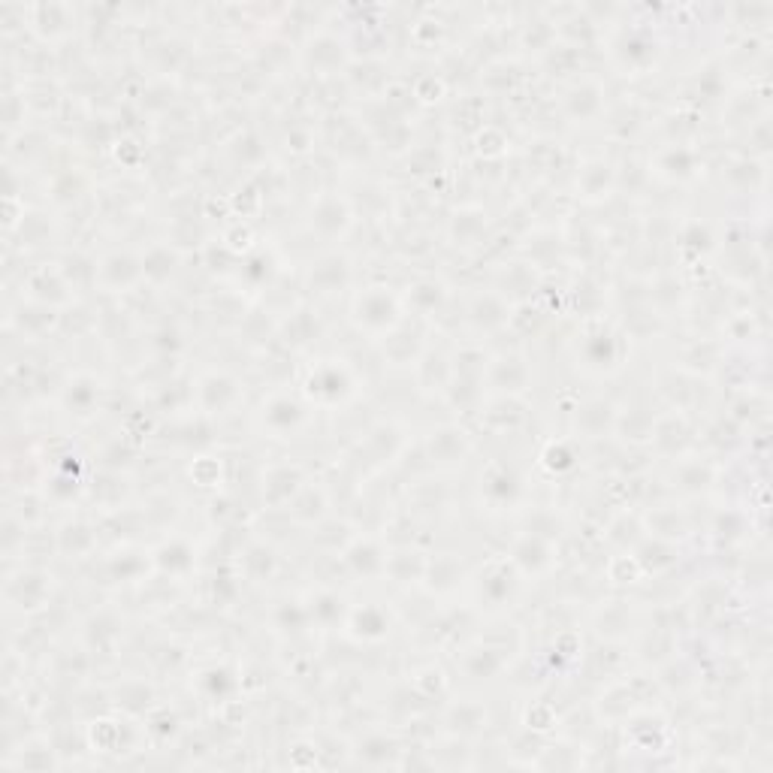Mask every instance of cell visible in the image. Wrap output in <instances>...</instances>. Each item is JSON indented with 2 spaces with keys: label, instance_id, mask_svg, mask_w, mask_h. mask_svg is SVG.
<instances>
[{
  "label": "cell",
  "instance_id": "obj_1",
  "mask_svg": "<svg viewBox=\"0 0 773 773\" xmlns=\"http://www.w3.org/2000/svg\"><path fill=\"white\" fill-rule=\"evenodd\" d=\"M351 318L363 333L384 339L402 324V302L387 287H366L354 296Z\"/></svg>",
  "mask_w": 773,
  "mask_h": 773
},
{
  "label": "cell",
  "instance_id": "obj_2",
  "mask_svg": "<svg viewBox=\"0 0 773 773\" xmlns=\"http://www.w3.org/2000/svg\"><path fill=\"white\" fill-rule=\"evenodd\" d=\"M354 393H357V375L342 360H321L318 366H312L302 387V396L308 399V405H321V408L342 405Z\"/></svg>",
  "mask_w": 773,
  "mask_h": 773
},
{
  "label": "cell",
  "instance_id": "obj_3",
  "mask_svg": "<svg viewBox=\"0 0 773 773\" xmlns=\"http://www.w3.org/2000/svg\"><path fill=\"white\" fill-rule=\"evenodd\" d=\"M308 423V399L290 393H272L260 408V426L272 438H290Z\"/></svg>",
  "mask_w": 773,
  "mask_h": 773
},
{
  "label": "cell",
  "instance_id": "obj_4",
  "mask_svg": "<svg viewBox=\"0 0 773 773\" xmlns=\"http://www.w3.org/2000/svg\"><path fill=\"white\" fill-rule=\"evenodd\" d=\"M577 354H583V366L595 372H613L620 369V360H623V336L598 324L583 336V348Z\"/></svg>",
  "mask_w": 773,
  "mask_h": 773
},
{
  "label": "cell",
  "instance_id": "obj_5",
  "mask_svg": "<svg viewBox=\"0 0 773 773\" xmlns=\"http://www.w3.org/2000/svg\"><path fill=\"white\" fill-rule=\"evenodd\" d=\"M242 399V387L227 372H206L197 384V402L206 414H227Z\"/></svg>",
  "mask_w": 773,
  "mask_h": 773
},
{
  "label": "cell",
  "instance_id": "obj_6",
  "mask_svg": "<svg viewBox=\"0 0 773 773\" xmlns=\"http://www.w3.org/2000/svg\"><path fill=\"white\" fill-rule=\"evenodd\" d=\"M511 562H514V568H523L526 574H544L553 565V547L538 532H526L511 547Z\"/></svg>",
  "mask_w": 773,
  "mask_h": 773
},
{
  "label": "cell",
  "instance_id": "obj_7",
  "mask_svg": "<svg viewBox=\"0 0 773 773\" xmlns=\"http://www.w3.org/2000/svg\"><path fill=\"white\" fill-rule=\"evenodd\" d=\"M139 278H145V272H142V260H136L133 254H121V251H115V254H109L100 266H97V275H94V281H100L103 287H130V284H136Z\"/></svg>",
  "mask_w": 773,
  "mask_h": 773
},
{
  "label": "cell",
  "instance_id": "obj_8",
  "mask_svg": "<svg viewBox=\"0 0 773 773\" xmlns=\"http://www.w3.org/2000/svg\"><path fill=\"white\" fill-rule=\"evenodd\" d=\"M25 577H28V583H22V574L10 577V583H7V598H10V604L19 607V610H37V607H43V601H46L52 583H49V577L40 574V571H25Z\"/></svg>",
  "mask_w": 773,
  "mask_h": 773
},
{
  "label": "cell",
  "instance_id": "obj_9",
  "mask_svg": "<svg viewBox=\"0 0 773 773\" xmlns=\"http://www.w3.org/2000/svg\"><path fill=\"white\" fill-rule=\"evenodd\" d=\"M348 629L360 641H384L390 635V613L378 604H366L351 613Z\"/></svg>",
  "mask_w": 773,
  "mask_h": 773
},
{
  "label": "cell",
  "instance_id": "obj_10",
  "mask_svg": "<svg viewBox=\"0 0 773 773\" xmlns=\"http://www.w3.org/2000/svg\"><path fill=\"white\" fill-rule=\"evenodd\" d=\"M520 580L514 571V562H493L487 571V580L481 577V598H487L490 604H505L511 601V595L517 592Z\"/></svg>",
  "mask_w": 773,
  "mask_h": 773
},
{
  "label": "cell",
  "instance_id": "obj_11",
  "mask_svg": "<svg viewBox=\"0 0 773 773\" xmlns=\"http://www.w3.org/2000/svg\"><path fill=\"white\" fill-rule=\"evenodd\" d=\"M481 493L490 499V505H511L520 496V478L508 466H490L481 478Z\"/></svg>",
  "mask_w": 773,
  "mask_h": 773
},
{
  "label": "cell",
  "instance_id": "obj_12",
  "mask_svg": "<svg viewBox=\"0 0 773 773\" xmlns=\"http://www.w3.org/2000/svg\"><path fill=\"white\" fill-rule=\"evenodd\" d=\"M348 224H351V209L339 197H321L318 206L312 209V227L324 236L345 233Z\"/></svg>",
  "mask_w": 773,
  "mask_h": 773
},
{
  "label": "cell",
  "instance_id": "obj_13",
  "mask_svg": "<svg viewBox=\"0 0 773 773\" xmlns=\"http://www.w3.org/2000/svg\"><path fill=\"white\" fill-rule=\"evenodd\" d=\"M487 375H490V384H496L505 396L520 393V390L529 384V366H526V360L517 357V354L496 360Z\"/></svg>",
  "mask_w": 773,
  "mask_h": 773
},
{
  "label": "cell",
  "instance_id": "obj_14",
  "mask_svg": "<svg viewBox=\"0 0 773 773\" xmlns=\"http://www.w3.org/2000/svg\"><path fill=\"white\" fill-rule=\"evenodd\" d=\"M348 278H351V263L339 254H330V257L312 263V272H308V281H312V287H318L321 293L339 290Z\"/></svg>",
  "mask_w": 773,
  "mask_h": 773
},
{
  "label": "cell",
  "instance_id": "obj_15",
  "mask_svg": "<svg viewBox=\"0 0 773 773\" xmlns=\"http://www.w3.org/2000/svg\"><path fill=\"white\" fill-rule=\"evenodd\" d=\"M284 484H302V472H299L296 466H275V469H269V475H266V481H263V499H266L269 505H287V502H293L299 490H290V487H284Z\"/></svg>",
  "mask_w": 773,
  "mask_h": 773
},
{
  "label": "cell",
  "instance_id": "obj_16",
  "mask_svg": "<svg viewBox=\"0 0 773 773\" xmlns=\"http://www.w3.org/2000/svg\"><path fill=\"white\" fill-rule=\"evenodd\" d=\"M469 438L462 429L456 426H444L438 432H432V441H429V450H432V459L438 462H462V456L469 453Z\"/></svg>",
  "mask_w": 773,
  "mask_h": 773
},
{
  "label": "cell",
  "instance_id": "obj_17",
  "mask_svg": "<svg viewBox=\"0 0 773 773\" xmlns=\"http://www.w3.org/2000/svg\"><path fill=\"white\" fill-rule=\"evenodd\" d=\"M613 423L616 426V411L610 402L604 399H595V402H586L583 408H577V429H583L586 435H601L604 432V423Z\"/></svg>",
  "mask_w": 773,
  "mask_h": 773
},
{
  "label": "cell",
  "instance_id": "obj_18",
  "mask_svg": "<svg viewBox=\"0 0 773 773\" xmlns=\"http://www.w3.org/2000/svg\"><path fill=\"white\" fill-rule=\"evenodd\" d=\"M541 462H544V469L562 475V472H571L577 466V453L571 450L568 441H550L541 453Z\"/></svg>",
  "mask_w": 773,
  "mask_h": 773
}]
</instances>
